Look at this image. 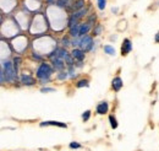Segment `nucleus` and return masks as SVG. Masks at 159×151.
Wrapping results in <instances>:
<instances>
[{
    "label": "nucleus",
    "instance_id": "1",
    "mask_svg": "<svg viewBox=\"0 0 159 151\" xmlns=\"http://www.w3.org/2000/svg\"><path fill=\"white\" fill-rule=\"evenodd\" d=\"M54 68L52 64L49 63H45V62H42L38 68L36 70V76L38 79V82L40 83V85H47V83H49L50 81H52V76L54 74Z\"/></svg>",
    "mask_w": 159,
    "mask_h": 151
},
{
    "label": "nucleus",
    "instance_id": "2",
    "mask_svg": "<svg viewBox=\"0 0 159 151\" xmlns=\"http://www.w3.org/2000/svg\"><path fill=\"white\" fill-rule=\"evenodd\" d=\"M1 69L5 71V78H6V82L9 83H14V82H20L19 81V75L16 73L14 64L10 60H1Z\"/></svg>",
    "mask_w": 159,
    "mask_h": 151
},
{
    "label": "nucleus",
    "instance_id": "3",
    "mask_svg": "<svg viewBox=\"0 0 159 151\" xmlns=\"http://www.w3.org/2000/svg\"><path fill=\"white\" fill-rule=\"evenodd\" d=\"M94 43L96 42L93 41V36H89V35H86L83 37H80V47L82 50L85 52H92V49L94 47Z\"/></svg>",
    "mask_w": 159,
    "mask_h": 151
},
{
    "label": "nucleus",
    "instance_id": "4",
    "mask_svg": "<svg viewBox=\"0 0 159 151\" xmlns=\"http://www.w3.org/2000/svg\"><path fill=\"white\" fill-rule=\"evenodd\" d=\"M19 81H20V83L22 86H33V85H36V83L38 82L31 74H26V73H23V74L20 75Z\"/></svg>",
    "mask_w": 159,
    "mask_h": 151
},
{
    "label": "nucleus",
    "instance_id": "5",
    "mask_svg": "<svg viewBox=\"0 0 159 151\" xmlns=\"http://www.w3.org/2000/svg\"><path fill=\"white\" fill-rule=\"evenodd\" d=\"M70 54L72 55L75 62H85V59H86V52L82 50L81 48H72Z\"/></svg>",
    "mask_w": 159,
    "mask_h": 151
},
{
    "label": "nucleus",
    "instance_id": "6",
    "mask_svg": "<svg viewBox=\"0 0 159 151\" xmlns=\"http://www.w3.org/2000/svg\"><path fill=\"white\" fill-rule=\"evenodd\" d=\"M39 127H59V128H63V129H66L68 128V124L66 123H63V122H58V121H44V122H40Z\"/></svg>",
    "mask_w": 159,
    "mask_h": 151
},
{
    "label": "nucleus",
    "instance_id": "7",
    "mask_svg": "<svg viewBox=\"0 0 159 151\" xmlns=\"http://www.w3.org/2000/svg\"><path fill=\"white\" fill-rule=\"evenodd\" d=\"M131 50H132V43H131V39H130V38H125V39H124V42H122V44H121V49H120L121 55H122V57L127 55L129 53H131Z\"/></svg>",
    "mask_w": 159,
    "mask_h": 151
},
{
    "label": "nucleus",
    "instance_id": "8",
    "mask_svg": "<svg viewBox=\"0 0 159 151\" xmlns=\"http://www.w3.org/2000/svg\"><path fill=\"white\" fill-rule=\"evenodd\" d=\"M109 112V103L106 101H102L99 102L97 106H96V113L99 114V115H103V114H106Z\"/></svg>",
    "mask_w": 159,
    "mask_h": 151
},
{
    "label": "nucleus",
    "instance_id": "9",
    "mask_svg": "<svg viewBox=\"0 0 159 151\" xmlns=\"http://www.w3.org/2000/svg\"><path fill=\"white\" fill-rule=\"evenodd\" d=\"M52 65H53L54 70L58 71V73L63 71V70H66V69H65L66 63H65V60H63V59H58V58H55V59L52 60Z\"/></svg>",
    "mask_w": 159,
    "mask_h": 151
},
{
    "label": "nucleus",
    "instance_id": "10",
    "mask_svg": "<svg viewBox=\"0 0 159 151\" xmlns=\"http://www.w3.org/2000/svg\"><path fill=\"white\" fill-rule=\"evenodd\" d=\"M89 7H91V6H87V7H83V9H81V10H78V11L71 12V14H70V16H72L73 19H76V20H78V21H81V19H83L86 15H88Z\"/></svg>",
    "mask_w": 159,
    "mask_h": 151
},
{
    "label": "nucleus",
    "instance_id": "11",
    "mask_svg": "<svg viewBox=\"0 0 159 151\" xmlns=\"http://www.w3.org/2000/svg\"><path fill=\"white\" fill-rule=\"evenodd\" d=\"M124 86V82H122V79L120 76H115L113 80H112V89L115 91V92H119Z\"/></svg>",
    "mask_w": 159,
    "mask_h": 151
},
{
    "label": "nucleus",
    "instance_id": "12",
    "mask_svg": "<svg viewBox=\"0 0 159 151\" xmlns=\"http://www.w3.org/2000/svg\"><path fill=\"white\" fill-rule=\"evenodd\" d=\"M55 52H56V58H58V59H63V60H65L66 57L70 54L69 50L66 48H64V47H56Z\"/></svg>",
    "mask_w": 159,
    "mask_h": 151
},
{
    "label": "nucleus",
    "instance_id": "13",
    "mask_svg": "<svg viewBox=\"0 0 159 151\" xmlns=\"http://www.w3.org/2000/svg\"><path fill=\"white\" fill-rule=\"evenodd\" d=\"M83 7H86V0H75L71 9H70V12H75V11H78Z\"/></svg>",
    "mask_w": 159,
    "mask_h": 151
},
{
    "label": "nucleus",
    "instance_id": "14",
    "mask_svg": "<svg viewBox=\"0 0 159 151\" xmlns=\"http://www.w3.org/2000/svg\"><path fill=\"white\" fill-rule=\"evenodd\" d=\"M92 30V26H89V25L87 22H81L80 23V37H83L88 35V32Z\"/></svg>",
    "mask_w": 159,
    "mask_h": 151
},
{
    "label": "nucleus",
    "instance_id": "15",
    "mask_svg": "<svg viewBox=\"0 0 159 151\" xmlns=\"http://www.w3.org/2000/svg\"><path fill=\"white\" fill-rule=\"evenodd\" d=\"M68 35H69L71 38H77V37H80V23L76 25V26L71 27V28H69Z\"/></svg>",
    "mask_w": 159,
    "mask_h": 151
},
{
    "label": "nucleus",
    "instance_id": "16",
    "mask_svg": "<svg viewBox=\"0 0 159 151\" xmlns=\"http://www.w3.org/2000/svg\"><path fill=\"white\" fill-rule=\"evenodd\" d=\"M60 43H61V47H64V48L68 49L70 46H72V44H71V43H72V38H71L69 35H65V36L61 37Z\"/></svg>",
    "mask_w": 159,
    "mask_h": 151
},
{
    "label": "nucleus",
    "instance_id": "17",
    "mask_svg": "<svg viewBox=\"0 0 159 151\" xmlns=\"http://www.w3.org/2000/svg\"><path fill=\"white\" fill-rule=\"evenodd\" d=\"M102 32H103V25L97 22L94 26H93V28H92V36H93V37H98Z\"/></svg>",
    "mask_w": 159,
    "mask_h": 151
},
{
    "label": "nucleus",
    "instance_id": "18",
    "mask_svg": "<svg viewBox=\"0 0 159 151\" xmlns=\"http://www.w3.org/2000/svg\"><path fill=\"white\" fill-rule=\"evenodd\" d=\"M21 63H22V58H21L20 55H15V57L12 58V64H14V68H15L16 73H17V75H19V73H20Z\"/></svg>",
    "mask_w": 159,
    "mask_h": 151
},
{
    "label": "nucleus",
    "instance_id": "19",
    "mask_svg": "<svg viewBox=\"0 0 159 151\" xmlns=\"http://www.w3.org/2000/svg\"><path fill=\"white\" fill-rule=\"evenodd\" d=\"M86 22L89 25V26H92V28H93V26L97 23V15H96V12H89V14L87 15Z\"/></svg>",
    "mask_w": 159,
    "mask_h": 151
},
{
    "label": "nucleus",
    "instance_id": "20",
    "mask_svg": "<svg viewBox=\"0 0 159 151\" xmlns=\"http://www.w3.org/2000/svg\"><path fill=\"white\" fill-rule=\"evenodd\" d=\"M66 79H69V73H68V70H63V71H59V73L56 74V80L65 81Z\"/></svg>",
    "mask_w": 159,
    "mask_h": 151
},
{
    "label": "nucleus",
    "instance_id": "21",
    "mask_svg": "<svg viewBox=\"0 0 159 151\" xmlns=\"http://www.w3.org/2000/svg\"><path fill=\"white\" fill-rule=\"evenodd\" d=\"M89 86V80L88 79H80L76 82V87L82 89V87H88Z\"/></svg>",
    "mask_w": 159,
    "mask_h": 151
},
{
    "label": "nucleus",
    "instance_id": "22",
    "mask_svg": "<svg viewBox=\"0 0 159 151\" xmlns=\"http://www.w3.org/2000/svg\"><path fill=\"white\" fill-rule=\"evenodd\" d=\"M68 73H69V79L73 80L77 78V73H76V66H68Z\"/></svg>",
    "mask_w": 159,
    "mask_h": 151
},
{
    "label": "nucleus",
    "instance_id": "23",
    "mask_svg": "<svg viewBox=\"0 0 159 151\" xmlns=\"http://www.w3.org/2000/svg\"><path fill=\"white\" fill-rule=\"evenodd\" d=\"M103 50H104V53L105 54H108V55H115V48L113 47V46H110V44H105L104 47H103Z\"/></svg>",
    "mask_w": 159,
    "mask_h": 151
},
{
    "label": "nucleus",
    "instance_id": "24",
    "mask_svg": "<svg viewBox=\"0 0 159 151\" xmlns=\"http://www.w3.org/2000/svg\"><path fill=\"white\" fill-rule=\"evenodd\" d=\"M109 124H110L112 129H116V128L119 127L118 119H116V117H115L114 114H110V115H109Z\"/></svg>",
    "mask_w": 159,
    "mask_h": 151
},
{
    "label": "nucleus",
    "instance_id": "25",
    "mask_svg": "<svg viewBox=\"0 0 159 151\" xmlns=\"http://www.w3.org/2000/svg\"><path fill=\"white\" fill-rule=\"evenodd\" d=\"M31 57H32V59H35L37 62H42V60L44 59V55H42L40 53H37V52H32Z\"/></svg>",
    "mask_w": 159,
    "mask_h": 151
},
{
    "label": "nucleus",
    "instance_id": "26",
    "mask_svg": "<svg viewBox=\"0 0 159 151\" xmlns=\"http://www.w3.org/2000/svg\"><path fill=\"white\" fill-rule=\"evenodd\" d=\"M97 5L100 11H104L105 6H106V0H97Z\"/></svg>",
    "mask_w": 159,
    "mask_h": 151
},
{
    "label": "nucleus",
    "instance_id": "27",
    "mask_svg": "<svg viewBox=\"0 0 159 151\" xmlns=\"http://www.w3.org/2000/svg\"><path fill=\"white\" fill-rule=\"evenodd\" d=\"M91 114H92V112H91L89 110H87L86 112H83L82 115H81V117H82V121H83V122H88L89 118H91Z\"/></svg>",
    "mask_w": 159,
    "mask_h": 151
},
{
    "label": "nucleus",
    "instance_id": "28",
    "mask_svg": "<svg viewBox=\"0 0 159 151\" xmlns=\"http://www.w3.org/2000/svg\"><path fill=\"white\" fill-rule=\"evenodd\" d=\"M69 147L72 149V150H77V149H81L82 145L80 144V142H77V141H71L69 144Z\"/></svg>",
    "mask_w": 159,
    "mask_h": 151
},
{
    "label": "nucleus",
    "instance_id": "29",
    "mask_svg": "<svg viewBox=\"0 0 159 151\" xmlns=\"http://www.w3.org/2000/svg\"><path fill=\"white\" fill-rule=\"evenodd\" d=\"M40 92L43 94H49V92H55V89L54 87H49V86H43L40 89Z\"/></svg>",
    "mask_w": 159,
    "mask_h": 151
},
{
    "label": "nucleus",
    "instance_id": "30",
    "mask_svg": "<svg viewBox=\"0 0 159 151\" xmlns=\"http://www.w3.org/2000/svg\"><path fill=\"white\" fill-rule=\"evenodd\" d=\"M75 66H76V68H82L83 62H76V63H75Z\"/></svg>",
    "mask_w": 159,
    "mask_h": 151
},
{
    "label": "nucleus",
    "instance_id": "31",
    "mask_svg": "<svg viewBox=\"0 0 159 151\" xmlns=\"http://www.w3.org/2000/svg\"><path fill=\"white\" fill-rule=\"evenodd\" d=\"M154 42L155 43H159V31L155 33V36H154Z\"/></svg>",
    "mask_w": 159,
    "mask_h": 151
},
{
    "label": "nucleus",
    "instance_id": "32",
    "mask_svg": "<svg viewBox=\"0 0 159 151\" xmlns=\"http://www.w3.org/2000/svg\"><path fill=\"white\" fill-rule=\"evenodd\" d=\"M112 11H113L114 14H118V12H119V7H114V6H113V7H112Z\"/></svg>",
    "mask_w": 159,
    "mask_h": 151
}]
</instances>
